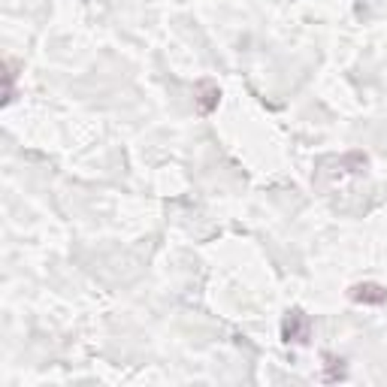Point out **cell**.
Masks as SVG:
<instances>
[{
	"instance_id": "cell-1",
	"label": "cell",
	"mask_w": 387,
	"mask_h": 387,
	"mask_svg": "<svg viewBox=\"0 0 387 387\" xmlns=\"http://www.w3.org/2000/svg\"><path fill=\"white\" fill-rule=\"evenodd\" d=\"M309 318L302 312H288V318L285 324H281V339L285 342H294V345H302V342H309Z\"/></svg>"
},
{
	"instance_id": "cell-2",
	"label": "cell",
	"mask_w": 387,
	"mask_h": 387,
	"mask_svg": "<svg viewBox=\"0 0 387 387\" xmlns=\"http://www.w3.org/2000/svg\"><path fill=\"white\" fill-rule=\"evenodd\" d=\"M351 297L357 302H369V306H381L387 300V288L375 285V281H363V285H354L351 288Z\"/></svg>"
},
{
	"instance_id": "cell-3",
	"label": "cell",
	"mask_w": 387,
	"mask_h": 387,
	"mask_svg": "<svg viewBox=\"0 0 387 387\" xmlns=\"http://www.w3.org/2000/svg\"><path fill=\"white\" fill-rule=\"evenodd\" d=\"M194 94H197V107H200V112H212L218 107L221 91H218V85H212V82H200Z\"/></svg>"
},
{
	"instance_id": "cell-4",
	"label": "cell",
	"mask_w": 387,
	"mask_h": 387,
	"mask_svg": "<svg viewBox=\"0 0 387 387\" xmlns=\"http://www.w3.org/2000/svg\"><path fill=\"white\" fill-rule=\"evenodd\" d=\"M327 363H330V372H327V381H336V378H342V360H333V357H327Z\"/></svg>"
}]
</instances>
